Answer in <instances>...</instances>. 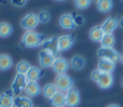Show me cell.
<instances>
[{"instance_id": "cell-26", "label": "cell", "mask_w": 123, "mask_h": 107, "mask_svg": "<svg viewBox=\"0 0 123 107\" xmlns=\"http://www.w3.org/2000/svg\"><path fill=\"white\" fill-rule=\"evenodd\" d=\"M30 67H31V65L29 64V62H27V61H19L16 64V74L26 75Z\"/></svg>"}, {"instance_id": "cell-10", "label": "cell", "mask_w": 123, "mask_h": 107, "mask_svg": "<svg viewBox=\"0 0 123 107\" xmlns=\"http://www.w3.org/2000/svg\"><path fill=\"white\" fill-rule=\"evenodd\" d=\"M52 69H53L57 75L66 74L67 73V70L69 69V62H68L66 58L58 56V57L55 58L53 65H52Z\"/></svg>"}, {"instance_id": "cell-4", "label": "cell", "mask_w": 123, "mask_h": 107, "mask_svg": "<svg viewBox=\"0 0 123 107\" xmlns=\"http://www.w3.org/2000/svg\"><path fill=\"white\" fill-rule=\"evenodd\" d=\"M57 56L53 53L52 51L48 49H43L39 52L38 54V62L39 65H40L42 68H49V67H52L54 61Z\"/></svg>"}, {"instance_id": "cell-16", "label": "cell", "mask_w": 123, "mask_h": 107, "mask_svg": "<svg viewBox=\"0 0 123 107\" xmlns=\"http://www.w3.org/2000/svg\"><path fill=\"white\" fill-rule=\"evenodd\" d=\"M13 107H34V102L28 96L16 95L13 99Z\"/></svg>"}, {"instance_id": "cell-5", "label": "cell", "mask_w": 123, "mask_h": 107, "mask_svg": "<svg viewBox=\"0 0 123 107\" xmlns=\"http://www.w3.org/2000/svg\"><path fill=\"white\" fill-rule=\"evenodd\" d=\"M76 38L74 35H62L58 36L56 39V45H57V51L60 52H66L71 49L74 45Z\"/></svg>"}, {"instance_id": "cell-6", "label": "cell", "mask_w": 123, "mask_h": 107, "mask_svg": "<svg viewBox=\"0 0 123 107\" xmlns=\"http://www.w3.org/2000/svg\"><path fill=\"white\" fill-rule=\"evenodd\" d=\"M39 25L38 15L34 12H29L21 19V26L26 31H31Z\"/></svg>"}, {"instance_id": "cell-9", "label": "cell", "mask_w": 123, "mask_h": 107, "mask_svg": "<svg viewBox=\"0 0 123 107\" xmlns=\"http://www.w3.org/2000/svg\"><path fill=\"white\" fill-rule=\"evenodd\" d=\"M118 27H119V19L115 16L107 17L100 25V28L104 31V34H113V31Z\"/></svg>"}, {"instance_id": "cell-11", "label": "cell", "mask_w": 123, "mask_h": 107, "mask_svg": "<svg viewBox=\"0 0 123 107\" xmlns=\"http://www.w3.org/2000/svg\"><path fill=\"white\" fill-rule=\"evenodd\" d=\"M115 83V79H113V76L111 74H100L98 80L96 81V84L99 87L103 90H108Z\"/></svg>"}, {"instance_id": "cell-31", "label": "cell", "mask_w": 123, "mask_h": 107, "mask_svg": "<svg viewBox=\"0 0 123 107\" xmlns=\"http://www.w3.org/2000/svg\"><path fill=\"white\" fill-rule=\"evenodd\" d=\"M100 71L99 70H97V69H95V70H93L91 73V80L92 81H94L96 83V81L98 80V78H99V76H100Z\"/></svg>"}, {"instance_id": "cell-38", "label": "cell", "mask_w": 123, "mask_h": 107, "mask_svg": "<svg viewBox=\"0 0 123 107\" xmlns=\"http://www.w3.org/2000/svg\"><path fill=\"white\" fill-rule=\"evenodd\" d=\"M122 1H123V0H122Z\"/></svg>"}, {"instance_id": "cell-28", "label": "cell", "mask_w": 123, "mask_h": 107, "mask_svg": "<svg viewBox=\"0 0 123 107\" xmlns=\"http://www.w3.org/2000/svg\"><path fill=\"white\" fill-rule=\"evenodd\" d=\"M92 3V0H74V8L77 10H85Z\"/></svg>"}, {"instance_id": "cell-33", "label": "cell", "mask_w": 123, "mask_h": 107, "mask_svg": "<svg viewBox=\"0 0 123 107\" xmlns=\"http://www.w3.org/2000/svg\"><path fill=\"white\" fill-rule=\"evenodd\" d=\"M107 107H121V106H119L118 104H110V105H108Z\"/></svg>"}, {"instance_id": "cell-22", "label": "cell", "mask_w": 123, "mask_h": 107, "mask_svg": "<svg viewBox=\"0 0 123 107\" xmlns=\"http://www.w3.org/2000/svg\"><path fill=\"white\" fill-rule=\"evenodd\" d=\"M50 101H51V105L53 107H65V104H66L65 93L58 91Z\"/></svg>"}, {"instance_id": "cell-18", "label": "cell", "mask_w": 123, "mask_h": 107, "mask_svg": "<svg viewBox=\"0 0 123 107\" xmlns=\"http://www.w3.org/2000/svg\"><path fill=\"white\" fill-rule=\"evenodd\" d=\"M103 36H104V31L102 30L99 26H93L89 31V38L91 39L93 42H100Z\"/></svg>"}, {"instance_id": "cell-25", "label": "cell", "mask_w": 123, "mask_h": 107, "mask_svg": "<svg viewBox=\"0 0 123 107\" xmlns=\"http://www.w3.org/2000/svg\"><path fill=\"white\" fill-rule=\"evenodd\" d=\"M13 32V27L8 22H1L0 23V37L1 38H6Z\"/></svg>"}, {"instance_id": "cell-35", "label": "cell", "mask_w": 123, "mask_h": 107, "mask_svg": "<svg viewBox=\"0 0 123 107\" xmlns=\"http://www.w3.org/2000/svg\"><path fill=\"white\" fill-rule=\"evenodd\" d=\"M55 1H65V0H55Z\"/></svg>"}, {"instance_id": "cell-8", "label": "cell", "mask_w": 123, "mask_h": 107, "mask_svg": "<svg viewBox=\"0 0 123 107\" xmlns=\"http://www.w3.org/2000/svg\"><path fill=\"white\" fill-rule=\"evenodd\" d=\"M65 100L66 104L65 106L67 107H77L80 104L81 97H80V92L77 90L76 88H71L65 93Z\"/></svg>"}, {"instance_id": "cell-32", "label": "cell", "mask_w": 123, "mask_h": 107, "mask_svg": "<svg viewBox=\"0 0 123 107\" xmlns=\"http://www.w3.org/2000/svg\"><path fill=\"white\" fill-rule=\"evenodd\" d=\"M119 27H121L122 29H123V17L119 19Z\"/></svg>"}, {"instance_id": "cell-19", "label": "cell", "mask_w": 123, "mask_h": 107, "mask_svg": "<svg viewBox=\"0 0 123 107\" xmlns=\"http://www.w3.org/2000/svg\"><path fill=\"white\" fill-rule=\"evenodd\" d=\"M41 92H42L43 96H44L45 99L51 100L52 97L58 92V90L54 83H47L42 89H41Z\"/></svg>"}, {"instance_id": "cell-1", "label": "cell", "mask_w": 123, "mask_h": 107, "mask_svg": "<svg viewBox=\"0 0 123 107\" xmlns=\"http://www.w3.org/2000/svg\"><path fill=\"white\" fill-rule=\"evenodd\" d=\"M45 40H47V38H45L44 35L31 30V31H26L25 34L22 36L21 42L25 48L34 49V48L43 45Z\"/></svg>"}, {"instance_id": "cell-12", "label": "cell", "mask_w": 123, "mask_h": 107, "mask_svg": "<svg viewBox=\"0 0 123 107\" xmlns=\"http://www.w3.org/2000/svg\"><path fill=\"white\" fill-rule=\"evenodd\" d=\"M58 24H60V26L63 29H66V30H71L77 27L74 25L71 13H64V14H62L60 16V19H58Z\"/></svg>"}, {"instance_id": "cell-2", "label": "cell", "mask_w": 123, "mask_h": 107, "mask_svg": "<svg viewBox=\"0 0 123 107\" xmlns=\"http://www.w3.org/2000/svg\"><path fill=\"white\" fill-rule=\"evenodd\" d=\"M54 84L60 92L66 93L68 90L74 88V79L70 76H68L67 74L57 75L55 78V81H54Z\"/></svg>"}, {"instance_id": "cell-27", "label": "cell", "mask_w": 123, "mask_h": 107, "mask_svg": "<svg viewBox=\"0 0 123 107\" xmlns=\"http://www.w3.org/2000/svg\"><path fill=\"white\" fill-rule=\"evenodd\" d=\"M37 15H38L39 23L41 24H47L51 21V14L48 10H41Z\"/></svg>"}, {"instance_id": "cell-34", "label": "cell", "mask_w": 123, "mask_h": 107, "mask_svg": "<svg viewBox=\"0 0 123 107\" xmlns=\"http://www.w3.org/2000/svg\"><path fill=\"white\" fill-rule=\"evenodd\" d=\"M120 62H121V63H122V64H123V54H122V55H121V57H120Z\"/></svg>"}, {"instance_id": "cell-15", "label": "cell", "mask_w": 123, "mask_h": 107, "mask_svg": "<svg viewBox=\"0 0 123 107\" xmlns=\"http://www.w3.org/2000/svg\"><path fill=\"white\" fill-rule=\"evenodd\" d=\"M116 69V64L107 60H99L97 63V70L103 74H112Z\"/></svg>"}, {"instance_id": "cell-23", "label": "cell", "mask_w": 123, "mask_h": 107, "mask_svg": "<svg viewBox=\"0 0 123 107\" xmlns=\"http://www.w3.org/2000/svg\"><path fill=\"white\" fill-rule=\"evenodd\" d=\"M41 75H42V73H41L40 68H38L36 66H31L25 76L28 81H38V79L41 77Z\"/></svg>"}, {"instance_id": "cell-17", "label": "cell", "mask_w": 123, "mask_h": 107, "mask_svg": "<svg viewBox=\"0 0 123 107\" xmlns=\"http://www.w3.org/2000/svg\"><path fill=\"white\" fill-rule=\"evenodd\" d=\"M14 94L11 90L0 94V107H13Z\"/></svg>"}, {"instance_id": "cell-29", "label": "cell", "mask_w": 123, "mask_h": 107, "mask_svg": "<svg viewBox=\"0 0 123 107\" xmlns=\"http://www.w3.org/2000/svg\"><path fill=\"white\" fill-rule=\"evenodd\" d=\"M72 15V19H74V25L76 26H81L84 24V17L80 14H76V13H71Z\"/></svg>"}, {"instance_id": "cell-3", "label": "cell", "mask_w": 123, "mask_h": 107, "mask_svg": "<svg viewBox=\"0 0 123 107\" xmlns=\"http://www.w3.org/2000/svg\"><path fill=\"white\" fill-rule=\"evenodd\" d=\"M97 56L99 57V60H107L110 62L117 64L118 62H120V53L118 51H116L113 48H103L100 47L97 51Z\"/></svg>"}, {"instance_id": "cell-13", "label": "cell", "mask_w": 123, "mask_h": 107, "mask_svg": "<svg viewBox=\"0 0 123 107\" xmlns=\"http://www.w3.org/2000/svg\"><path fill=\"white\" fill-rule=\"evenodd\" d=\"M24 92L26 93V96L28 97H35L41 93V87L38 83V81H28L25 87Z\"/></svg>"}, {"instance_id": "cell-37", "label": "cell", "mask_w": 123, "mask_h": 107, "mask_svg": "<svg viewBox=\"0 0 123 107\" xmlns=\"http://www.w3.org/2000/svg\"><path fill=\"white\" fill-rule=\"evenodd\" d=\"M122 87H123V79H122Z\"/></svg>"}, {"instance_id": "cell-30", "label": "cell", "mask_w": 123, "mask_h": 107, "mask_svg": "<svg viewBox=\"0 0 123 107\" xmlns=\"http://www.w3.org/2000/svg\"><path fill=\"white\" fill-rule=\"evenodd\" d=\"M11 4H13L14 6H17V8H22L26 4L27 0H10Z\"/></svg>"}, {"instance_id": "cell-21", "label": "cell", "mask_w": 123, "mask_h": 107, "mask_svg": "<svg viewBox=\"0 0 123 107\" xmlns=\"http://www.w3.org/2000/svg\"><path fill=\"white\" fill-rule=\"evenodd\" d=\"M96 6L99 12L108 13L113 8V0H97Z\"/></svg>"}, {"instance_id": "cell-20", "label": "cell", "mask_w": 123, "mask_h": 107, "mask_svg": "<svg viewBox=\"0 0 123 107\" xmlns=\"http://www.w3.org/2000/svg\"><path fill=\"white\" fill-rule=\"evenodd\" d=\"M13 65V61L9 54H0V70L6 71L12 67Z\"/></svg>"}, {"instance_id": "cell-24", "label": "cell", "mask_w": 123, "mask_h": 107, "mask_svg": "<svg viewBox=\"0 0 123 107\" xmlns=\"http://www.w3.org/2000/svg\"><path fill=\"white\" fill-rule=\"evenodd\" d=\"M99 43L103 48H113L116 43V37L113 34H104Z\"/></svg>"}, {"instance_id": "cell-36", "label": "cell", "mask_w": 123, "mask_h": 107, "mask_svg": "<svg viewBox=\"0 0 123 107\" xmlns=\"http://www.w3.org/2000/svg\"><path fill=\"white\" fill-rule=\"evenodd\" d=\"M92 1H96V2H97V0H92Z\"/></svg>"}, {"instance_id": "cell-14", "label": "cell", "mask_w": 123, "mask_h": 107, "mask_svg": "<svg viewBox=\"0 0 123 107\" xmlns=\"http://www.w3.org/2000/svg\"><path fill=\"white\" fill-rule=\"evenodd\" d=\"M85 64H86V61H85L84 56L77 54L71 57L69 62V67L74 70H82L85 67Z\"/></svg>"}, {"instance_id": "cell-7", "label": "cell", "mask_w": 123, "mask_h": 107, "mask_svg": "<svg viewBox=\"0 0 123 107\" xmlns=\"http://www.w3.org/2000/svg\"><path fill=\"white\" fill-rule=\"evenodd\" d=\"M28 80L25 75L22 74H16L15 77L13 78V81L11 83V91L13 92L14 95H19L22 91L25 90V87L27 84Z\"/></svg>"}]
</instances>
